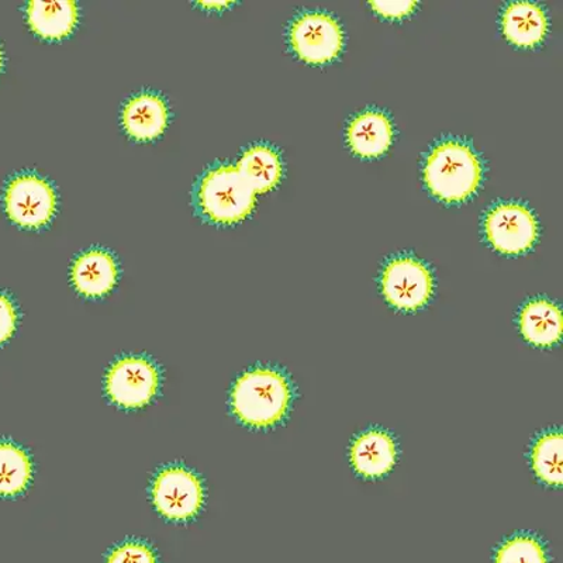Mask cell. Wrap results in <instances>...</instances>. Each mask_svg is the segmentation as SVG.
Instances as JSON below:
<instances>
[{"instance_id": "1", "label": "cell", "mask_w": 563, "mask_h": 563, "mask_svg": "<svg viewBox=\"0 0 563 563\" xmlns=\"http://www.w3.org/2000/svg\"><path fill=\"white\" fill-rule=\"evenodd\" d=\"M291 387L274 368H254L241 375L231 390V410L243 424L271 429L288 415Z\"/></svg>"}, {"instance_id": "2", "label": "cell", "mask_w": 563, "mask_h": 563, "mask_svg": "<svg viewBox=\"0 0 563 563\" xmlns=\"http://www.w3.org/2000/svg\"><path fill=\"white\" fill-rule=\"evenodd\" d=\"M422 178L427 189L441 202L462 203L479 189L482 164L470 145L446 140L432 148Z\"/></svg>"}, {"instance_id": "3", "label": "cell", "mask_w": 563, "mask_h": 563, "mask_svg": "<svg viewBox=\"0 0 563 563\" xmlns=\"http://www.w3.org/2000/svg\"><path fill=\"white\" fill-rule=\"evenodd\" d=\"M200 210L218 224H235L255 208V192L234 165H220L202 178L198 192Z\"/></svg>"}, {"instance_id": "4", "label": "cell", "mask_w": 563, "mask_h": 563, "mask_svg": "<svg viewBox=\"0 0 563 563\" xmlns=\"http://www.w3.org/2000/svg\"><path fill=\"white\" fill-rule=\"evenodd\" d=\"M151 499L165 519L188 521L202 510L205 487L200 477L188 467L168 466L155 476Z\"/></svg>"}, {"instance_id": "5", "label": "cell", "mask_w": 563, "mask_h": 563, "mask_svg": "<svg viewBox=\"0 0 563 563\" xmlns=\"http://www.w3.org/2000/svg\"><path fill=\"white\" fill-rule=\"evenodd\" d=\"M9 219L23 229H42L54 218L57 195L52 184L35 174L14 176L3 196Z\"/></svg>"}, {"instance_id": "6", "label": "cell", "mask_w": 563, "mask_h": 563, "mask_svg": "<svg viewBox=\"0 0 563 563\" xmlns=\"http://www.w3.org/2000/svg\"><path fill=\"white\" fill-rule=\"evenodd\" d=\"M106 394L123 409H143L159 389V371L144 356H124L114 362L104 380Z\"/></svg>"}, {"instance_id": "7", "label": "cell", "mask_w": 563, "mask_h": 563, "mask_svg": "<svg viewBox=\"0 0 563 563\" xmlns=\"http://www.w3.org/2000/svg\"><path fill=\"white\" fill-rule=\"evenodd\" d=\"M291 49L309 64L334 62L343 52L344 33L339 20L324 12L300 14L289 30Z\"/></svg>"}, {"instance_id": "8", "label": "cell", "mask_w": 563, "mask_h": 563, "mask_svg": "<svg viewBox=\"0 0 563 563\" xmlns=\"http://www.w3.org/2000/svg\"><path fill=\"white\" fill-rule=\"evenodd\" d=\"M380 289L391 308L416 311L429 303L434 291V279L419 260L397 256L385 266Z\"/></svg>"}, {"instance_id": "9", "label": "cell", "mask_w": 563, "mask_h": 563, "mask_svg": "<svg viewBox=\"0 0 563 563\" xmlns=\"http://www.w3.org/2000/svg\"><path fill=\"white\" fill-rule=\"evenodd\" d=\"M486 239L501 254H525L536 244L538 224L530 209L519 203H501L487 211Z\"/></svg>"}, {"instance_id": "10", "label": "cell", "mask_w": 563, "mask_h": 563, "mask_svg": "<svg viewBox=\"0 0 563 563\" xmlns=\"http://www.w3.org/2000/svg\"><path fill=\"white\" fill-rule=\"evenodd\" d=\"M118 274L114 256L108 251L92 249L75 260L70 268V280L80 295L102 298L114 288Z\"/></svg>"}, {"instance_id": "11", "label": "cell", "mask_w": 563, "mask_h": 563, "mask_svg": "<svg viewBox=\"0 0 563 563\" xmlns=\"http://www.w3.org/2000/svg\"><path fill=\"white\" fill-rule=\"evenodd\" d=\"M352 153L361 158H378L387 153L394 141V125L379 110H366L352 119L346 129Z\"/></svg>"}, {"instance_id": "12", "label": "cell", "mask_w": 563, "mask_h": 563, "mask_svg": "<svg viewBox=\"0 0 563 563\" xmlns=\"http://www.w3.org/2000/svg\"><path fill=\"white\" fill-rule=\"evenodd\" d=\"M168 108L158 95L143 92L130 98L124 104L122 122L125 132L139 141L159 137L168 125Z\"/></svg>"}, {"instance_id": "13", "label": "cell", "mask_w": 563, "mask_h": 563, "mask_svg": "<svg viewBox=\"0 0 563 563\" xmlns=\"http://www.w3.org/2000/svg\"><path fill=\"white\" fill-rule=\"evenodd\" d=\"M350 460L361 476L368 477V479L385 476L396 464L395 441L385 431H366L356 437L351 446Z\"/></svg>"}, {"instance_id": "14", "label": "cell", "mask_w": 563, "mask_h": 563, "mask_svg": "<svg viewBox=\"0 0 563 563\" xmlns=\"http://www.w3.org/2000/svg\"><path fill=\"white\" fill-rule=\"evenodd\" d=\"M501 30L505 37L517 47L532 48L544 42L548 19L540 4L516 2L501 14Z\"/></svg>"}, {"instance_id": "15", "label": "cell", "mask_w": 563, "mask_h": 563, "mask_svg": "<svg viewBox=\"0 0 563 563\" xmlns=\"http://www.w3.org/2000/svg\"><path fill=\"white\" fill-rule=\"evenodd\" d=\"M519 323L522 336L532 345L548 349L561 341V311L550 300L528 301L521 310Z\"/></svg>"}, {"instance_id": "16", "label": "cell", "mask_w": 563, "mask_h": 563, "mask_svg": "<svg viewBox=\"0 0 563 563\" xmlns=\"http://www.w3.org/2000/svg\"><path fill=\"white\" fill-rule=\"evenodd\" d=\"M27 22L35 34L47 40L67 37L77 26L78 7L73 0L38 2L27 4Z\"/></svg>"}, {"instance_id": "17", "label": "cell", "mask_w": 563, "mask_h": 563, "mask_svg": "<svg viewBox=\"0 0 563 563\" xmlns=\"http://www.w3.org/2000/svg\"><path fill=\"white\" fill-rule=\"evenodd\" d=\"M238 168L255 194L273 190L284 174L279 154L265 144H256L244 151Z\"/></svg>"}, {"instance_id": "18", "label": "cell", "mask_w": 563, "mask_h": 563, "mask_svg": "<svg viewBox=\"0 0 563 563\" xmlns=\"http://www.w3.org/2000/svg\"><path fill=\"white\" fill-rule=\"evenodd\" d=\"M33 479V462L13 442L0 441V496L13 497L27 489Z\"/></svg>"}, {"instance_id": "19", "label": "cell", "mask_w": 563, "mask_h": 563, "mask_svg": "<svg viewBox=\"0 0 563 563\" xmlns=\"http://www.w3.org/2000/svg\"><path fill=\"white\" fill-rule=\"evenodd\" d=\"M532 467L538 479L550 486H562V435L550 431L537 440L532 449Z\"/></svg>"}, {"instance_id": "20", "label": "cell", "mask_w": 563, "mask_h": 563, "mask_svg": "<svg viewBox=\"0 0 563 563\" xmlns=\"http://www.w3.org/2000/svg\"><path fill=\"white\" fill-rule=\"evenodd\" d=\"M495 563H547L545 548L536 537L516 536L499 548Z\"/></svg>"}, {"instance_id": "21", "label": "cell", "mask_w": 563, "mask_h": 563, "mask_svg": "<svg viewBox=\"0 0 563 563\" xmlns=\"http://www.w3.org/2000/svg\"><path fill=\"white\" fill-rule=\"evenodd\" d=\"M106 563H158L153 550L144 542L129 541L114 548Z\"/></svg>"}, {"instance_id": "22", "label": "cell", "mask_w": 563, "mask_h": 563, "mask_svg": "<svg viewBox=\"0 0 563 563\" xmlns=\"http://www.w3.org/2000/svg\"><path fill=\"white\" fill-rule=\"evenodd\" d=\"M18 310L7 295L0 294V345L7 343L16 330Z\"/></svg>"}, {"instance_id": "23", "label": "cell", "mask_w": 563, "mask_h": 563, "mask_svg": "<svg viewBox=\"0 0 563 563\" xmlns=\"http://www.w3.org/2000/svg\"><path fill=\"white\" fill-rule=\"evenodd\" d=\"M417 7L416 2H372L371 8L380 16L387 19H401L409 16Z\"/></svg>"}, {"instance_id": "24", "label": "cell", "mask_w": 563, "mask_h": 563, "mask_svg": "<svg viewBox=\"0 0 563 563\" xmlns=\"http://www.w3.org/2000/svg\"><path fill=\"white\" fill-rule=\"evenodd\" d=\"M202 4V7H206V8H223V7H228V2H206V3H200Z\"/></svg>"}, {"instance_id": "25", "label": "cell", "mask_w": 563, "mask_h": 563, "mask_svg": "<svg viewBox=\"0 0 563 563\" xmlns=\"http://www.w3.org/2000/svg\"><path fill=\"white\" fill-rule=\"evenodd\" d=\"M2 67H3V54H2V49H0V70H2Z\"/></svg>"}]
</instances>
